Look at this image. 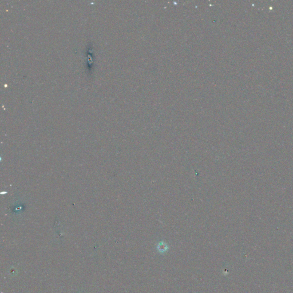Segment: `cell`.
<instances>
[{
    "instance_id": "1",
    "label": "cell",
    "mask_w": 293,
    "mask_h": 293,
    "mask_svg": "<svg viewBox=\"0 0 293 293\" xmlns=\"http://www.w3.org/2000/svg\"><path fill=\"white\" fill-rule=\"evenodd\" d=\"M158 250L160 252H165L168 250V246L165 243L162 242L159 243Z\"/></svg>"
}]
</instances>
